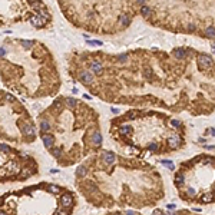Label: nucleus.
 Returning a JSON list of instances; mask_svg holds the SVG:
<instances>
[{
    "instance_id": "f257e3e1",
    "label": "nucleus",
    "mask_w": 215,
    "mask_h": 215,
    "mask_svg": "<svg viewBox=\"0 0 215 215\" xmlns=\"http://www.w3.org/2000/svg\"><path fill=\"white\" fill-rule=\"evenodd\" d=\"M211 66H212V57L202 53L199 56V67L204 69V70H208V69H211Z\"/></svg>"
},
{
    "instance_id": "f03ea898",
    "label": "nucleus",
    "mask_w": 215,
    "mask_h": 215,
    "mask_svg": "<svg viewBox=\"0 0 215 215\" xmlns=\"http://www.w3.org/2000/svg\"><path fill=\"white\" fill-rule=\"evenodd\" d=\"M166 142H168V146H169L171 149H176L178 146H179L181 139H179L178 135H172V136H169V138L166 139Z\"/></svg>"
},
{
    "instance_id": "7ed1b4c3",
    "label": "nucleus",
    "mask_w": 215,
    "mask_h": 215,
    "mask_svg": "<svg viewBox=\"0 0 215 215\" xmlns=\"http://www.w3.org/2000/svg\"><path fill=\"white\" fill-rule=\"evenodd\" d=\"M79 79H81V82H83L85 85H89V83H92V81H93V76H92L90 72L82 70V72L79 73Z\"/></svg>"
},
{
    "instance_id": "20e7f679",
    "label": "nucleus",
    "mask_w": 215,
    "mask_h": 215,
    "mask_svg": "<svg viewBox=\"0 0 215 215\" xmlns=\"http://www.w3.org/2000/svg\"><path fill=\"white\" fill-rule=\"evenodd\" d=\"M29 22H30V25H33L36 27H40V26H43L48 20H45L43 17H40L39 15H33V16H30Z\"/></svg>"
},
{
    "instance_id": "39448f33",
    "label": "nucleus",
    "mask_w": 215,
    "mask_h": 215,
    "mask_svg": "<svg viewBox=\"0 0 215 215\" xmlns=\"http://www.w3.org/2000/svg\"><path fill=\"white\" fill-rule=\"evenodd\" d=\"M115 161H116V156H115V153L113 152H105L103 153V162L105 164H108V165H112V164H115Z\"/></svg>"
},
{
    "instance_id": "423d86ee",
    "label": "nucleus",
    "mask_w": 215,
    "mask_h": 215,
    "mask_svg": "<svg viewBox=\"0 0 215 215\" xmlns=\"http://www.w3.org/2000/svg\"><path fill=\"white\" fill-rule=\"evenodd\" d=\"M60 204L67 208V207H72V204H73V198H72V195L70 194H65L62 198H60Z\"/></svg>"
},
{
    "instance_id": "0eeeda50",
    "label": "nucleus",
    "mask_w": 215,
    "mask_h": 215,
    "mask_svg": "<svg viewBox=\"0 0 215 215\" xmlns=\"http://www.w3.org/2000/svg\"><path fill=\"white\" fill-rule=\"evenodd\" d=\"M90 69H92V72L95 75H102V72H103V66H102L100 62H92L90 63Z\"/></svg>"
},
{
    "instance_id": "6e6552de",
    "label": "nucleus",
    "mask_w": 215,
    "mask_h": 215,
    "mask_svg": "<svg viewBox=\"0 0 215 215\" xmlns=\"http://www.w3.org/2000/svg\"><path fill=\"white\" fill-rule=\"evenodd\" d=\"M42 141H43V144H45V146L46 148H52V145H53V138L50 136V135H42Z\"/></svg>"
},
{
    "instance_id": "1a4fd4ad",
    "label": "nucleus",
    "mask_w": 215,
    "mask_h": 215,
    "mask_svg": "<svg viewBox=\"0 0 215 215\" xmlns=\"http://www.w3.org/2000/svg\"><path fill=\"white\" fill-rule=\"evenodd\" d=\"M46 189L49 191L50 194H53V195L60 194V186H57V185H55V183H49V185L46 186Z\"/></svg>"
},
{
    "instance_id": "9d476101",
    "label": "nucleus",
    "mask_w": 215,
    "mask_h": 215,
    "mask_svg": "<svg viewBox=\"0 0 215 215\" xmlns=\"http://www.w3.org/2000/svg\"><path fill=\"white\" fill-rule=\"evenodd\" d=\"M23 132L26 133L27 136H32V138H33L34 133H36V132H34V128L30 125V123H26V125L23 126Z\"/></svg>"
},
{
    "instance_id": "9b49d317",
    "label": "nucleus",
    "mask_w": 215,
    "mask_h": 215,
    "mask_svg": "<svg viewBox=\"0 0 215 215\" xmlns=\"http://www.w3.org/2000/svg\"><path fill=\"white\" fill-rule=\"evenodd\" d=\"M119 23L123 25V26H128V25L131 23V17H129V15H128V13L120 15V17H119Z\"/></svg>"
},
{
    "instance_id": "f8f14e48",
    "label": "nucleus",
    "mask_w": 215,
    "mask_h": 215,
    "mask_svg": "<svg viewBox=\"0 0 215 215\" xmlns=\"http://www.w3.org/2000/svg\"><path fill=\"white\" fill-rule=\"evenodd\" d=\"M50 128H52V126H50V123L46 119H42V120H40V131H42V132H49Z\"/></svg>"
},
{
    "instance_id": "ddd939ff",
    "label": "nucleus",
    "mask_w": 215,
    "mask_h": 215,
    "mask_svg": "<svg viewBox=\"0 0 215 215\" xmlns=\"http://www.w3.org/2000/svg\"><path fill=\"white\" fill-rule=\"evenodd\" d=\"M92 142L96 145V146H99L100 144H102V135L99 132H93L92 135Z\"/></svg>"
},
{
    "instance_id": "4468645a",
    "label": "nucleus",
    "mask_w": 215,
    "mask_h": 215,
    "mask_svg": "<svg viewBox=\"0 0 215 215\" xmlns=\"http://www.w3.org/2000/svg\"><path fill=\"white\" fill-rule=\"evenodd\" d=\"M174 55H175V57H176V59H183V57L186 56V50L178 48V49L174 50Z\"/></svg>"
},
{
    "instance_id": "2eb2a0df",
    "label": "nucleus",
    "mask_w": 215,
    "mask_h": 215,
    "mask_svg": "<svg viewBox=\"0 0 215 215\" xmlns=\"http://www.w3.org/2000/svg\"><path fill=\"white\" fill-rule=\"evenodd\" d=\"M175 183H176V185H183V183H185V175H183L182 172H178V174L175 175Z\"/></svg>"
},
{
    "instance_id": "dca6fc26",
    "label": "nucleus",
    "mask_w": 215,
    "mask_h": 215,
    "mask_svg": "<svg viewBox=\"0 0 215 215\" xmlns=\"http://www.w3.org/2000/svg\"><path fill=\"white\" fill-rule=\"evenodd\" d=\"M141 13H142V16H144V17H149L151 15H152V10H151V7H149V6L145 4V6H142V7H141Z\"/></svg>"
},
{
    "instance_id": "f3484780",
    "label": "nucleus",
    "mask_w": 215,
    "mask_h": 215,
    "mask_svg": "<svg viewBox=\"0 0 215 215\" xmlns=\"http://www.w3.org/2000/svg\"><path fill=\"white\" fill-rule=\"evenodd\" d=\"M119 133L123 135V136L129 135V133H131V126H129V125H122V126L119 128Z\"/></svg>"
},
{
    "instance_id": "a211bd4d",
    "label": "nucleus",
    "mask_w": 215,
    "mask_h": 215,
    "mask_svg": "<svg viewBox=\"0 0 215 215\" xmlns=\"http://www.w3.org/2000/svg\"><path fill=\"white\" fill-rule=\"evenodd\" d=\"M212 201H214L212 194H205V195L201 197V202H204V204H209V202H212Z\"/></svg>"
},
{
    "instance_id": "6ab92c4d",
    "label": "nucleus",
    "mask_w": 215,
    "mask_h": 215,
    "mask_svg": "<svg viewBox=\"0 0 215 215\" xmlns=\"http://www.w3.org/2000/svg\"><path fill=\"white\" fill-rule=\"evenodd\" d=\"M205 36L207 37H215V27L214 26H208L205 29Z\"/></svg>"
},
{
    "instance_id": "aec40b11",
    "label": "nucleus",
    "mask_w": 215,
    "mask_h": 215,
    "mask_svg": "<svg viewBox=\"0 0 215 215\" xmlns=\"http://www.w3.org/2000/svg\"><path fill=\"white\" fill-rule=\"evenodd\" d=\"M76 175L79 176V178H82V176H85L86 175V168L85 166H78V169H76Z\"/></svg>"
},
{
    "instance_id": "412c9836",
    "label": "nucleus",
    "mask_w": 215,
    "mask_h": 215,
    "mask_svg": "<svg viewBox=\"0 0 215 215\" xmlns=\"http://www.w3.org/2000/svg\"><path fill=\"white\" fill-rule=\"evenodd\" d=\"M50 153H52L55 158H57V159L62 156V151H60V148H53L52 151H50Z\"/></svg>"
},
{
    "instance_id": "4be33fe9",
    "label": "nucleus",
    "mask_w": 215,
    "mask_h": 215,
    "mask_svg": "<svg viewBox=\"0 0 215 215\" xmlns=\"http://www.w3.org/2000/svg\"><path fill=\"white\" fill-rule=\"evenodd\" d=\"M186 195H188V197H195V195H197V189L192 188V186H189V188L186 189Z\"/></svg>"
},
{
    "instance_id": "5701e85b",
    "label": "nucleus",
    "mask_w": 215,
    "mask_h": 215,
    "mask_svg": "<svg viewBox=\"0 0 215 215\" xmlns=\"http://www.w3.org/2000/svg\"><path fill=\"white\" fill-rule=\"evenodd\" d=\"M66 103L67 106H70V108H73L78 102H76V99H73V98H66Z\"/></svg>"
},
{
    "instance_id": "b1692460",
    "label": "nucleus",
    "mask_w": 215,
    "mask_h": 215,
    "mask_svg": "<svg viewBox=\"0 0 215 215\" xmlns=\"http://www.w3.org/2000/svg\"><path fill=\"white\" fill-rule=\"evenodd\" d=\"M144 76H145L146 79H151V78H152V70H151V69H144Z\"/></svg>"
},
{
    "instance_id": "393cba45",
    "label": "nucleus",
    "mask_w": 215,
    "mask_h": 215,
    "mask_svg": "<svg viewBox=\"0 0 215 215\" xmlns=\"http://www.w3.org/2000/svg\"><path fill=\"white\" fill-rule=\"evenodd\" d=\"M162 165L166 166V168H168V169H171V171L174 169V165H172V162H171V161H162Z\"/></svg>"
},
{
    "instance_id": "a878e982",
    "label": "nucleus",
    "mask_w": 215,
    "mask_h": 215,
    "mask_svg": "<svg viewBox=\"0 0 215 215\" xmlns=\"http://www.w3.org/2000/svg\"><path fill=\"white\" fill-rule=\"evenodd\" d=\"M148 149L149 151H152V152H156V151H158V145H156V144H149Z\"/></svg>"
},
{
    "instance_id": "bb28decb",
    "label": "nucleus",
    "mask_w": 215,
    "mask_h": 215,
    "mask_svg": "<svg viewBox=\"0 0 215 215\" xmlns=\"http://www.w3.org/2000/svg\"><path fill=\"white\" fill-rule=\"evenodd\" d=\"M126 59H128V55H126V53H123V55H120V56H119V62H120V63H125V62H126Z\"/></svg>"
},
{
    "instance_id": "cd10ccee",
    "label": "nucleus",
    "mask_w": 215,
    "mask_h": 215,
    "mask_svg": "<svg viewBox=\"0 0 215 215\" xmlns=\"http://www.w3.org/2000/svg\"><path fill=\"white\" fill-rule=\"evenodd\" d=\"M171 123H172V126H175V128H178V126L181 125V122H179V120H176V119H172V120H171Z\"/></svg>"
},
{
    "instance_id": "c85d7f7f",
    "label": "nucleus",
    "mask_w": 215,
    "mask_h": 215,
    "mask_svg": "<svg viewBox=\"0 0 215 215\" xmlns=\"http://www.w3.org/2000/svg\"><path fill=\"white\" fill-rule=\"evenodd\" d=\"M195 29H197V26H195L194 23H189V26H188V30H189V32H195Z\"/></svg>"
},
{
    "instance_id": "c756f323",
    "label": "nucleus",
    "mask_w": 215,
    "mask_h": 215,
    "mask_svg": "<svg viewBox=\"0 0 215 215\" xmlns=\"http://www.w3.org/2000/svg\"><path fill=\"white\" fill-rule=\"evenodd\" d=\"M55 215H69V212H66V211H63V209H57L56 211V214Z\"/></svg>"
},
{
    "instance_id": "7c9ffc66",
    "label": "nucleus",
    "mask_w": 215,
    "mask_h": 215,
    "mask_svg": "<svg viewBox=\"0 0 215 215\" xmlns=\"http://www.w3.org/2000/svg\"><path fill=\"white\" fill-rule=\"evenodd\" d=\"M166 208H168L169 211H174V209H175V205H174V204H169V205H166Z\"/></svg>"
},
{
    "instance_id": "2f4dec72",
    "label": "nucleus",
    "mask_w": 215,
    "mask_h": 215,
    "mask_svg": "<svg viewBox=\"0 0 215 215\" xmlns=\"http://www.w3.org/2000/svg\"><path fill=\"white\" fill-rule=\"evenodd\" d=\"M152 215H164V214H162L161 211H153V212H152Z\"/></svg>"
},
{
    "instance_id": "473e14b6",
    "label": "nucleus",
    "mask_w": 215,
    "mask_h": 215,
    "mask_svg": "<svg viewBox=\"0 0 215 215\" xmlns=\"http://www.w3.org/2000/svg\"><path fill=\"white\" fill-rule=\"evenodd\" d=\"M126 215H135V212L133 211H126Z\"/></svg>"
},
{
    "instance_id": "72a5a7b5",
    "label": "nucleus",
    "mask_w": 215,
    "mask_h": 215,
    "mask_svg": "<svg viewBox=\"0 0 215 215\" xmlns=\"http://www.w3.org/2000/svg\"><path fill=\"white\" fill-rule=\"evenodd\" d=\"M165 215H176V214H175V212H172V211H168Z\"/></svg>"
},
{
    "instance_id": "f704fd0d",
    "label": "nucleus",
    "mask_w": 215,
    "mask_h": 215,
    "mask_svg": "<svg viewBox=\"0 0 215 215\" xmlns=\"http://www.w3.org/2000/svg\"><path fill=\"white\" fill-rule=\"evenodd\" d=\"M209 133H211V135H214V136H215V129H211V131H209Z\"/></svg>"
},
{
    "instance_id": "c9c22d12",
    "label": "nucleus",
    "mask_w": 215,
    "mask_h": 215,
    "mask_svg": "<svg viewBox=\"0 0 215 215\" xmlns=\"http://www.w3.org/2000/svg\"><path fill=\"white\" fill-rule=\"evenodd\" d=\"M212 52L215 53V45H212Z\"/></svg>"
},
{
    "instance_id": "e433bc0d",
    "label": "nucleus",
    "mask_w": 215,
    "mask_h": 215,
    "mask_svg": "<svg viewBox=\"0 0 215 215\" xmlns=\"http://www.w3.org/2000/svg\"><path fill=\"white\" fill-rule=\"evenodd\" d=\"M0 215H4V211H1V212H0Z\"/></svg>"
},
{
    "instance_id": "4c0bfd02",
    "label": "nucleus",
    "mask_w": 215,
    "mask_h": 215,
    "mask_svg": "<svg viewBox=\"0 0 215 215\" xmlns=\"http://www.w3.org/2000/svg\"><path fill=\"white\" fill-rule=\"evenodd\" d=\"M214 192H215V188H214Z\"/></svg>"
}]
</instances>
